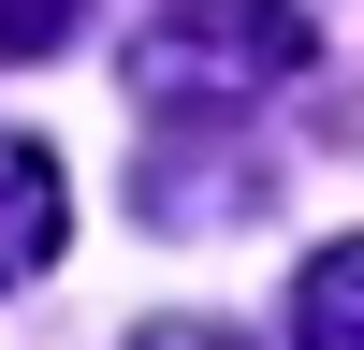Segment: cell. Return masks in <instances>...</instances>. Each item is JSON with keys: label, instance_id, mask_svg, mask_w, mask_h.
<instances>
[{"label": "cell", "instance_id": "obj_3", "mask_svg": "<svg viewBox=\"0 0 364 350\" xmlns=\"http://www.w3.org/2000/svg\"><path fill=\"white\" fill-rule=\"evenodd\" d=\"M291 350H364V233H336L291 277Z\"/></svg>", "mask_w": 364, "mask_h": 350}, {"label": "cell", "instance_id": "obj_2", "mask_svg": "<svg viewBox=\"0 0 364 350\" xmlns=\"http://www.w3.org/2000/svg\"><path fill=\"white\" fill-rule=\"evenodd\" d=\"M58 248H73V175H58L29 132H0V292H29Z\"/></svg>", "mask_w": 364, "mask_h": 350}, {"label": "cell", "instance_id": "obj_5", "mask_svg": "<svg viewBox=\"0 0 364 350\" xmlns=\"http://www.w3.org/2000/svg\"><path fill=\"white\" fill-rule=\"evenodd\" d=\"M132 350H248V336H233V321H146Z\"/></svg>", "mask_w": 364, "mask_h": 350}, {"label": "cell", "instance_id": "obj_1", "mask_svg": "<svg viewBox=\"0 0 364 350\" xmlns=\"http://www.w3.org/2000/svg\"><path fill=\"white\" fill-rule=\"evenodd\" d=\"M291 73H321V29L277 0H190V15L132 29V102L161 132H248Z\"/></svg>", "mask_w": 364, "mask_h": 350}, {"label": "cell", "instance_id": "obj_4", "mask_svg": "<svg viewBox=\"0 0 364 350\" xmlns=\"http://www.w3.org/2000/svg\"><path fill=\"white\" fill-rule=\"evenodd\" d=\"M73 29H87L73 0H44V15H0V58H58V44H73Z\"/></svg>", "mask_w": 364, "mask_h": 350}]
</instances>
